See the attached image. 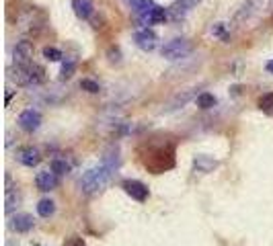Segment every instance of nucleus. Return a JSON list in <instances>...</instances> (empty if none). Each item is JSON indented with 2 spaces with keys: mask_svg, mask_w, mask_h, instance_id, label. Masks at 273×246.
I'll return each mask as SVG.
<instances>
[{
  "mask_svg": "<svg viewBox=\"0 0 273 246\" xmlns=\"http://www.w3.org/2000/svg\"><path fill=\"white\" fill-rule=\"evenodd\" d=\"M121 187H123V191H125L131 199H135V201H146V199H148V187H146L144 183H140V181L127 178V181L121 183Z\"/></svg>",
  "mask_w": 273,
  "mask_h": 246,
  "instance_id": "0eeeda50",
  "label": "nucleus"
},
{
  "mask_svg": "<svg viewBox=\"0 0 273 246\" xmlns=\"http://www.w3.org/2000/svg\"><path fill=\"white\" fill-rule=\"evenodd\" d=\"M74 70H76V64L74 62H64V66H62V80H68L72 74H74Z\"/></svg>",
  "mask_w": 273,
  "mask_h": 246,
  "instance_id": "b1692460",
  "label": "nucleus"
},
{
  "mask_svg": "<svg viewBox=\"0 0 273 246\" xmlns=\"http://www.w3.org/2000/svg\"><path fill=\"white\" fill-rule=\"evenodd\" d=\"M13 62L17 66H27L33 62V46L29 41H19L13 52Z\"/></svg>",
  "mask_w": 273,
  "mask_h": 246,
  "instance_id": "423d86ee",
  "label": "nucleus"
},
{
  "mask_svg": "<svg viewBox=\"0 0 273 246\" xmlns=\"http://www.w3.org/2000/svg\"><path fill=\"white\" fill-rule=\"evenodd\" d=\"M43 58L50 60V62H60V60L64 58V54H62L60 50H56V48H45V50H43Z\"/></svg>",
  "mask_w": 273,
  "mask_h": 246,
  "instance_id": "4be33fe9",
  "label": "nucleus"
},
{
  "mask_svg": "<svg viewBox=\"0 0 273 246\" xmlns=\"http://www.w3.org/2000/svg\"><path fill=\"white\" fill-rule=\"evenodd\" d=\"M33 217L29 215V213H17L13 219H11V228L15 230V232H19V234H25V232H29L31 228H33Z\"/></svg>",
  "mask_w": 273,
  "mask_h": 246,
  "instance_id": "ddd939ff",
  "label": "nucleus"
},
{
  "mask_svg": "<svg viewBox=\"0 0 273 246\" xmlns=\"http://www.w3.org/2000/svg\"><path fill=\"white\" fill-rule=\"evenodd\" d=\"M119 168V156L117 152L113 154H105V158L101 160L99 166H93V168H88L82 176H80V181H78V187L84 195H99L111 181V176L115 174V170Z\"/></svg>",
  "mask_w": 273,
  "mask_h": 246,
  "instance_id": "f257e3e1",
  "label": "nucleus"
},
{
  "mask_svg": "<svg viewBox=\"0 0 273 246\" xmlns=\"http://www.w3.org/2000/svg\"><path fill=\"white\" fill-rule=\"evenodd\" d=\"M54 211H56V203H54L52 199H41L39 203H37V213L41 217H52Z\"/></svg>",
  "mask_w": 273,
  "mask_h": 246,
  "instance_id": "dca6fc26",
  "label": "nucleus"
},
{
  "mask_svg": "<svg viewBox=\"0 0 273 246\" xmlns=\"http://www.w3.org/2000/svg\"><path fill=\"white\" fill-rule=\"evenodd\" d=\"M50 168L60 176V174H66L68 170H70V164L66 162V158H54V160L50 162Z\"/></svg>",
  "mask_w": 273,
  "mask_h": 246,
  "instance_id": "aec40b11",
  "label": "nucleus"
},
{
  "mask_svg": "<svg viewBox=\"0 0 273 246\" xmlns=\"http://www.w3.org/2000/svg\"><path fill=\"white\" fill-rule=\"evenodd\" d=\"M167 17H169V11H167V9L154 5L146 15H140V21H142V25H158V23H163Z\"/></svg>",
  "mask_w": 273,
  "mask_h": 246,
  "instance_id": "f8f14e48",
  "label": "nucleus"
},
{
  "mask_svg": "<svg viewBox=\"0 0 273 246\" xmlns=\"http://www.w3.org/2000/svg\"><path fill=\"white\" fill-rule=\"evenodd\" d=\"M35 185H37V189L39 191H54L56 187H58V174L50 168V170H41V172H37V176H35Z\"/></svg>",
  "mask_w": 273,
  "mask_h": 246,
  "instance_id": "9b49d317",
  "label": "nucleus"
},
{
  "mask_svg": "<svg viewBox=\"0 0 273 246\" xmlns=\"http://www.w3.org/2000/svg\"><path fill=\"white\" fill-rule=\"evenodd\" d=\"M129 5H131V9L135 11V15H146L152 7H154V3L152 0H129Z\"/></svg>",
  "mask_w": 273,
  "mask_h": 246,
  "instance_id": "f3484780",
  "label": "nucleus"
},
{
  "mask_svg": "<svg viewBox=\"0 0 273 246\" xmlns=\"http://www.w3.org/2000/svg\"><path fill=\"white\" fill-rule=\"evenodd\" d=\"M267 70H269V72H271V74H273V60H271V62H269V64H267Z\"/></svg>",
  "mask_w": 273,
  "mask_h": 246,
  "instance_id": "bb28decb",
  "label": "nucleus"
},
{
  "mask_svg": "<svg viewBox=\"0 0 273 246\" xmlns=\"http://www.w3.org/2000/svg\"><path fill=\"white\" fill-rule=\"evenodd\" d=\"M41 125V113L35 109H25L23 113L19 115V127L23 131H27V133H33L37 131Z\"/></svg>",
  "mask_w": 273,
  "mask_h": 246,
  "instance_id": "39448f33",
  "label": "nucleus"
},
{
  "mask_svg": "<svg viewBox=\"0 0 273 246\" xmlns=\"http://www.w3.org/2000/svg\"><path fill=\"white\" fill-rule=\"evenodd\" d=\"M72 9L78 19H88L93 15V3L90 0H72Z\"/></svg>",
  "mask_w": 273,
  "mask_h": 246,
  "instance_id": "2eb2a0df",
  "label": "nucleus"
},
{
  "mask_svg": "<svg viewBox=\"0 0 273 246\" xmlns=\"http://www.w3.org/2000/svg\"><path fill=\"white\" fill-rule=\"evenodd\" d=\"M80 88H82V91H86V93H99L101 91V86L95 82V80H90V78H84L82 82H80Z\"/></svg>",
  "mask_w": 273,
  "mask_h": 246,
  "instance_id": "5701e85b",
  "label": "nucleus"
},
{
  "mask_svg": "<svg viewBox=\"0 0 273 246\" xmlns=\"http://www.w3.org/2000/svg\"><path fill=\"white\" fill-rule=\"evenodd\" d=\"M144 148H146V152L140 150V154H142V162L148 170L158 174V172H165L167 168H173V164H175V148L173 146H169L167 142H161V144L146 142Z\"/></svg>",
  "mask_w": 273,
  "mask_h": 246,
  "instance_id": "f03ea898",
  "label": "nucleus"
},
{
  "mask_svg": "<svg viewBox=\"0 0 273 246\" xmlns=\"http://www.w3.org/2000/svg\"><path fill=\"white\" fill-rule=\"evenodd\" d=\"M214 33H216V35H220V37H224V39H226V35H224V27H222V25H216V29H214Z\"/></svg>",
  "mask_w": 273,
  "mask_h": 246,
  "instance_id": "a878e982",
  "label": "nucleus"
},
{
  "mask_svg": "<svg viewBox=\"0 0 273 246\" xmlns=\"http://www.w3.org/2000/svg\"><path fill=\"white\" fill-rule=\"evenodd\" d=\"M5 203H7L5 205L7 213H13L15 207H19V203H21V193L11 187V176H7V199H5Z\"/></svg>",
  "mask_w": 273,
  "mask_h": 246,
  "instance_id": "4468645a",
  "label": "nucleus"
},
{
  "mask_svg": "<svg viewBox=\"0 0 273 246\" xmlns=\"http://www.w3.org/2000/svg\"><path fill=\"white\" fill-rule=\"evenodd\" d=\"M133 39H135V46H138L140 50H144V52H152V50L156 48V43H158L156 33H154L152 29H148V27L135 33Z\"/></svg>",
  "mask_w": 273,
  "mask_h": 246,
  "instance_id": "1a4fd4ad",
  "label": "nucleus"
},
{
  "mask_svg": "<svg viewBox=\"0 0 273 246\" xmlns=\"http://www.w3.org/2000/svg\"><path fill=\"white\" fill-rule=\"evenodd\" d=\"M259 109L269 113V115H273V93H267L259 99Z\"/></svg>",
  "mask_w": 273,
  "mask_h": 246,
  "instance_id": "412c9836",
  "label": "nucleus"
},
{
  "mask_svg": "<svg viewBox=\"0 0 273 246\" xmlns=\"http://www.w3.org/2000/svg\"><path fill=\"white\" fill-rule=\"evenodd\" d=\"M193 164H195V168H197L199 172H210V170L216 166V160L208 158V156H197Z\"/></svg>",
  "mask_w": 273,
  "mask_h": 246,
  "instance_id": "a211bd4d",
  "label": "nucleus"
},
{
  "mask_svg": "<svg viewBox=\"0 0 273 246\" xmlns=\"http://www.w3.org/2000/svg\"><path fill=\"white\" fill-rule=\"evenodd\" d=\"M195 103H197L199 109H212V107L216 105V97H214L212 93H201V95L195 99Z\"/></svg>",
  "mask_w": 273,
  "mask_h": 246,
  "instance_id": "6ab92c4d",
  "label": "nucleus"
},
{
  "mask_svg": "<svg viewBox=\"0 0 273 246\" xmlns=\"http://www.w3.org/2000/svg\"><path fill=\"white\" fill-rule=\"evenodd\" d=\"M64 246H86V244H84V240L80 236H70L64 242Z\"/></svg>",
  "mask_w": 273,
  "mask_h": 246,
  "instance_id": "393cba45",
  "label": "nucleus"
},
{
  "mask_svg": "<svg viewBox=\"0 0 273 246\" xmlns=\"http://www.w3.org/2000/svg\"><path fill=\"white\" fill-rule=\"evenodd\" d=\"M17 160H19L23 166L33 168V166H37V164L41 162V154H39V150H37V148H33V146H25V148H21V150L17 152Z\"/></svg>",
  "mask_w": 273,
  "mask_h": 246,
  "instance_id": "6e6552de",
  "label": "nucleus"
},
{
  "mask_svg": "<svg viewBox=\"0 0 273 246\" xmlns=\"http://www.w3.org/2000/svg\"><path fill=\"white\" fill-rule=\"evenodd\" d=\"M201 3V0H179V3H175L173 7H169L167 11H169V19H173V21H181L183 19L191 9H195L197 5Z\"/></svg>",
  "mask_w": 273,
  "mask_h": 246,
  "instance_id": "9d476101",
  "label": "nucleus"
},
{
  "mask_svg": "<svg viewBox=\"0 0 273 246\" xmlns=\"http://www.w3.org/2000/svg\"><path fill=\"white\" fill-rule=\"evenodd\" d=\"M191 54V43L187 39H173L163 46V58L167 60H179Z\"/></svg>",
  "mask_w": 273,
  "mask_h": 246,
  "instance_id": "20e7f679",
  "label": "nucleus"
},
{
  "mask_svg": "<svg viewBox=\"0 0 273 246\" xmlns=\"http://www.w3.org/2000/svg\"><path fill=\"white\" fill-rule=\"evenodd\" d=\"M41 27H43V15H41L39 11H35V9H29V11H25V13L19 17V29H21L23 33L33 35V33H37Z\"/></svg>",
  "mask_w": 273,
  "mask_h": 246,
  "instance_id": "7ed1b4c3",
  "label": "nucleus"
}]
</instances>
